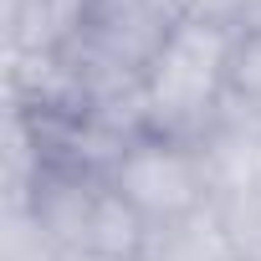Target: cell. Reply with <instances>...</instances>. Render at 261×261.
I'll list each match as a JSON object with an SVG mask.
<instances>
[{"instance_id": "obj_6", "label": "cell", "mask_w": 261, "mask_h": 261, "mask_svg": "<svg viewBox=\"0 0 261 261\" xmlns=\"http://www.w3.org/2000/svg\"><path fill=\"white\" fill-rule=\"evenodd\" d=\"M0 261H67L46 236L41 225L26 215V210H6V236H0Z\"/></svg>"}, {"instance_id": "obj_3", "label": "cell", "mask_w": 261, "mask_h": 261, "mask_svg": "<svg viewBox=\"0 0 261 261\" xmlns=\"http://www.w3.org/2000/svg\"><path fill=\"white\" fill-rule=\"evenodd\" d=\"M87 16V0H6V51L62 57Z\"/></svg>"}, {"instance_id": "obj_5", "label": "cell", "mask_w": 261, "mask_h": 261, "mask_svg": "<svg viewBox=\"0 0 261 261\" xmlns=\"http://www.w3.org/2000/svg\"><path fill=\"white\" fill-rule=\"evenodd\" d=\"M225 108H241V113L261 118V26H256V31H241V41H236L230 102H225Z\"/></svg>"}, {"instance_id": "obj_2", "label": "cell", "mask_w": 261, "mask_h": 261, "mask_svg": "<svg viewBox=\"0 0 261 261\" xmlns=\"http://www.w3.org/2000/svg\"><path fill=\"white\" fill-rule=\"evenodd\" d=\"M108 185L144 215L149 230L210 210V174L200 144L164 139V134H139L108 164Z\"/></svg>"}, {"instance_id": "obj_4", "label": "cell", "mask_w": 261, "mask_h": 261, "mask_svg": "<svg viewBox=\"0 0 261 261\" xmlns=\"http://www.w3.org/2000/svg\"><path fill=\"white\" fill-rule=\"evenodd\" d=\"M144 261H241V251H236L225 220L210 205V210H200L190 220H174V225L154 230Z\"/></svg>"}, {"instance_id": "obj_1", "label": "cell", "mask_w": 261, "mask_h": 261, "mask_svg": "<svg viewBox=\"0 0 261 261\" xmlns=\"http://www.w3.org/2000/svg\"><path fill=\"white\" fill-rule=\"evenodd\" d=\"M236 26L200 21L190 16L159 62L144 72V113H149V134L200 144L210 128L225 118L230 102V62H236Z\"/></svg>"}]
</instances>
